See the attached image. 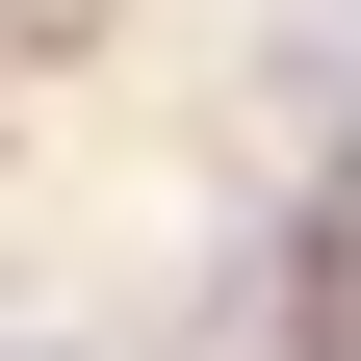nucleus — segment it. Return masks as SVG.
Instances as JSON below:
<instances>
[{
  "mask_svg": "<svg viewBox=\"0 0 361 361\" xmlns=\"http://www.w3.org/2000/svg\"><path fill=\"white\" fill-rule=\"evenodd\" d=\"M26 361H104V336H26Z\"/></svg>",
  "mask_w": 361,
  "mask_h": 361,
  "instance_id": "f257e3e1",
  "label": "nucleus"
}]
</instances>
